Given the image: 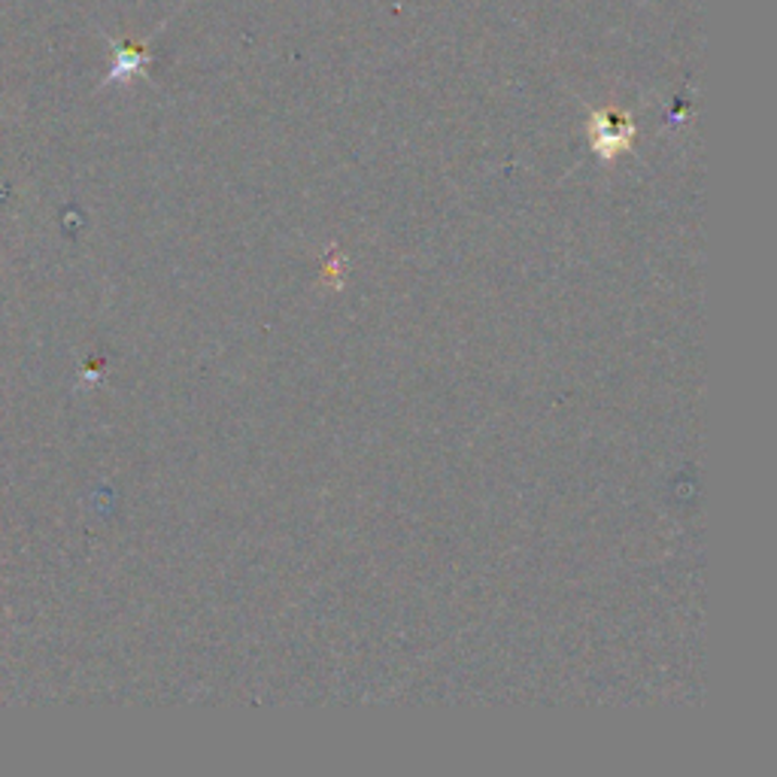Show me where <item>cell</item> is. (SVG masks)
I'll list each match as a JSON object with an SVG mask.
<instances>
[{"label":"cell","instance_id":"cell-1","mask_svg":"<svg viewBox=\"0 0 777 777\" xmlns=\"http://www.w3.org/2000/svg\"><path fill=\"white\" fill-rule=\"evenodd\" d=\"M110 49H113V64H110V74H106L104 86H110V82H131V79L143 74L147 64H150V52L140 49V46L110 40Z\"/></svg>","mask_w":777,"mask_h":777},{"label":"cell","instance_id":"cell-2","mask_svg":"<svg viewBox=\"0 0 777 777\" xmlns=\"http://www.w3.org/2000/svg\"><path fill=\"white\" fill-rule=\"evenodd\" d=\"M593 140H596V150L611 158L620 150H626L628 140H632V128L611 113H598L593 116Z\"/></svg>","mask_w":777,"mask_h":777}]
</instances>
